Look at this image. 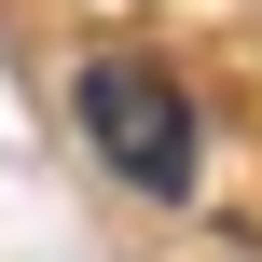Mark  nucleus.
<instances>
[{
    "label": "nucleus",
    "mask_w": 262,
    "mask_h": 262,
    "mask_svg": "<svg viewBox=\"0 0 262 262\" xmlns=\"http://www.w3.org/2000/svg\"><path fill=\"white\" fill-rule=\"evenodd\" d=\"M83 124H97V152H111L138 193H193V97H180L152 55H97V69H83Z\"/></svg>",
    "instance_id": "obj_1"
}]
</instances>
